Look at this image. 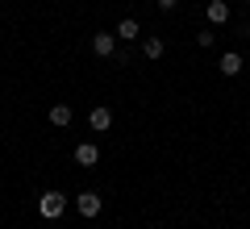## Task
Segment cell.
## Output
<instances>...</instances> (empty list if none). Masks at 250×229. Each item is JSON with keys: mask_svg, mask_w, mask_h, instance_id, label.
<instances>
[{"mask_svg": "<svg viewBox=\"0 0 250 229\" xmlns=\"http://www.w3.org/2000/svg\"><path fill=\"white\" fill-rule=\"evenodd\" d=\"M217 67H221V75H225V80H233V75H242V54H238V50H225Z\"/></svg>", "mask_w": 250, "mask_h": 229, "instance_id": "cell-5", "label": "cell"}, {"mask_svg": "<svg viewBox=\"0 0 250 229\" xmlns=\"http://www.w3.org/2000/svg\"><path fill=\"white\" fill-rule=\"evenodd\" d=\"M71 104H54L50 108V125H54V129H67V125H71Z\"/></svg>", "mask_w": 250, "mask_h": 229, "instance_id": "cell-9", "label": "cell"}, {"mask_svg": "<svg viewBox=\"0 0 250 229\" xmlns=\"http://www.w3.org/2000/svg\"><path fill=\"white\" fill-rule=\"evenodd\" d=\"M113 34L121 38V42H134V38H142V25H138L134 17H121V25H117Z\"/></svg>", "mask_w": 250, "mask_h": 229, "instance_id": "cell-8", "label": "cell"}, {"mask_svg": "<svg viewBox=\"0 0 250 229\" xmlns=\"http://www.w3.org/2000/svg\"><path fill=\"white\" fill-rule=\"evenodd\" d=\"M75 208H80V217H88V221H92L100 208H104V200H100L96 192H80V196H75Z\"/></svg>", "mask_w": 250, "mask_h": 229, "instance_id": "cell-2", "label": "cell"}, {"mask_svg": "<svg viewBox=\"0 0 250 229\" xmlns=\"http://www.w3.org/2000/svg\"><path fill=\"white\" fill-rule=\"evenodd\" d=\"M117 50V34H92V54L96 59H113Z\"/></svg>", "mask_w": 250, "mask_h": 229, "instance_id": "cell-3", "label": "cell"}, {"mask_svg": "<svg viewBox=\"0 0 250 229\" xmlns=\"http://www.w3.org/2000/svg\"><path fill=\"white\" fill-rule=\"evenodd\" d=\"M75 163H80V167H96V163H100L96 142H80V146H75Z\"/></svg>", "mask_w": 250, "mask_h": 229, "instance_id": "cell-4", "label": "cell"}, {"mask_svg": "<svg viewBox=\"0 0 250 229\" xmlns=\"http://www.w3.org/2000/svg\"><path fill=\"white\" fill-rule=\"evenodd\" d=\"M205 17L213 21V25H225V21H229V4H225V0H208Z\"/></svg>", "mask_w": 250, "mask_h": 229, "instance_id": "cell-7", "label": "cell"}, {"mask_svg": "<svg viewBox=\"0 0 250 229\" xmlns=\"http://www.w3.org/2000/svg\"><path fill=\"white\" fill-rule=\"evenodd\" d=\"M163 50H167L163 38H146V42H142V54H146V59H163Z\"/></svg>", "mask_w": 250, "mask_h": 229, "instance_id": "cell-10", "label": "cell"}, {"mask_svg": "<svg viewBox=\"0 0 250 229\" xmlns=\"http://www.w3.org/2000/svg\"><path fill=\"white\" fill-rule=\"evenodd\" d=\"M88 125H92V129H96V133H104L108 125H113V108L96 104V108H92V113H88Z\"/></svg>", "mask_w": 250, "mask_h": 229, "instance_id": "cell-6", "label": "cell"}, {"mask_svg": "<svg viewBox=\"0 0 250 229\" xmlns=\"http://www.w3.org/2000/svg\"><path fill=\"white\" fill-rule=\"evenodd\" d=\"M246 34H250V29H246Z\"/></svg>", "mask_w": 250, "mask_h": 229, "instance_id": "cell-13", "label": "cell"}, {"mask_svg": "<svg viewBox=\"0 0 250 229\" xmlns=\"http://www.w3.org/2000/svg\"><path fill=\"white\" fill-rule=\"evenodd\" d=\"M196 42H200V46H213V42H217V34H213V29H200Z\"/></svg>", "mask_w": 250, "mask_h": 229, "instance_id": "cell-11", "label": "cell"}, {"mask_svg": "<svg viewBox=\"0 0 250 229\" xmlns=\"http://www.w3.org/2000/svg\"><path fill=\"white\" fill-rule=\"evenodd\" d=\"M154 4H159L163 13H171V9H175V4H179V0H154Z\"/></svg>", "mask_w": 250, "mask_h": 229, "instance_id": "cell-12", "label": "cell"}, {"mask_svg": "<svg viewBox=\"0 0 250 229\" xmlns=\"http://www.w3.org/2000/svg\"><path fill=\"white\" fill-rule=\"evenodd\" d=\"M38 212H42L46 221L62 217V212H67V196H62V192H54V187H50V192H42V196H38Z\"/></svg>", "mask_w": 250, "mask_h": 229, "instance_id": "cell-1", "label": "cell"}]
</instances>
